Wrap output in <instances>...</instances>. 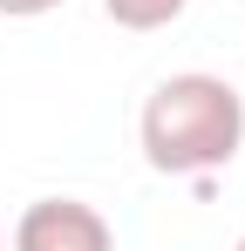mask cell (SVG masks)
I'll list each match as a JSON object with an SVG mask.
<instances>
[{
  "mask_svg": "<svg viewBox=\"0 0 245 251\" xmlns=\"http://www.w3.org/2000/svg\"><path fill=\"white\" fill-rule=\"evenodd\" d=\"M0 251H7V238H0Z\"/></svg>",
  "mask_w": 245,
  "mask_h": 251,
  "instance_id": "obj_5",
  "label": "cell"
},
{
  "mask_svg": "<svg viewBox=\"0 0 245 251\" xmlns=\"http://www.w3.org/2000/svg\"><path fill=\"white\" fill-rule=\"evenodd\" d=\"M136 143L157 176H211L245 150V95L211 68L163 75L143 95Z\"/></svg>",
  "mask_w": 245,
  "mask_h": 251,
  "instance_id": "obj_1",
  "label": "cell"
},
{
  "mask_svg": "<svg viewBox=\"0 0 245 251\" xmlns=\"http://www.w3.org/2000/svg\"><path fill=\"white\" fill-rule=\"evenodd\" d=\"M184 7H191V0H102V14H109L116 27H129V34H157Z\"/></svg>",
  "mask_w": 245,
  "mask_h": 251,
  "instance_id": "obj_3",
  "label": "cell"
},
{
  "mask_svg": "<svg viewBox=\"0 0 245 251\" xmlns=\"http://www.w3.org/2000/svg\"><path fill=\"white\" fill-rule=\"evenodd\" d=\"M55 7H68V0H0L7 21H41V14H55Z\"/></svg>",
  "mask_w": 245,
  "mask_h": 251,
  "instance_id": "obj_4",
  "label": "cell"
},
{
  "mask_svg": "<svg viewBox=\"0 0 245 251\" xmlns=\"http://www.w3.org/2000/svg\"><path fill=\"white\" fill-rule=\"evenodd\" d=\"M239 251H245V238H239Z\"/></svg>",
  "mask_w": 245,
  "mask_h": 251,
  "instance_id": "obj_6",
  "label": "cell"
},
{
  "mask_svg": "<svg viewBox=\"0 0 245 251\" xmlns=\"http://www.w3.org/2000/svg\"><path fill=\"white\" fill-rule=\"evenodd\" d=\"M14 251H116V231L82 197H34L14 224Z\"/></svg>",
  "mask_w": 245,
  "mask_h": 251,
  "instance_id": "obj_2",
  "label": "cell"
}]
</instances>
